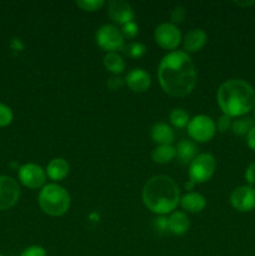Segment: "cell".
<instances>
[{"label":"cell","instance_id":"6da1fadb","mask_svg":"<svg viewBox=\"0 0 255 256\" xmlns=\"http://www.w3.org/2000/svg\"><path fill=\"white\" fill-rule=\"evenodd\" d=\"M158 78L162 90L172 96H185L196 85V69L185 52H172L165 55L158 68Z\"/></svg>","mask_w":255,"mask_h":256},{"label":"cell","instance_id":"7a4b0ae2","mask_svg":"<svg viewBox=\"0 0 255 256\" xmlns=\"http://www.w3.org/2000/svg\"><path fill=\"white\" fill-rule=\"evenodd\" d=\"M218 104L228 116H242L255 106L254 88L242 79L226 80L218 90Z\"/></svg>","mask_w":255,"mask_h":256},{"label":"cell","instance_id":"3957f363","mask_svg":"<svg viewBox=\"0 0 255 256\" xmlns=\"http://www.w3.org/2000/svg\"><path fill=\"white\" fill-rule=\"evenodd\" d=\"M142 202L152 212L165 215L175 210L180 202V190L172 178L158 175L145 184Z\"/></svg>","mask_w":255,"mask_h":256},{"label":"cell","instance_id":"277c9868","mask_svg":"<svg viewBox=\"0 0 255 256\" xmlns=\"http://www.w3.org/2000/svg\"><path fill=\"white\" fill-rule=\"evenodd\" d=\"M39 206L50 216H62L70 208V195L66 190L58 184H48L40 190Z\"/></svg>","mask_w":255,"mask_h":256},{"label":"cell","instance_id":"5b68a950","mask_svg":"<svg viewBox=\"0 0 255 256\" xmlns=\"http://www.w3.org/2000/svg\"><path fill=\"white\" fill-rule=\"evenodd\" d=\"M216 169V160L209 152L196 155L189 165V178L195 184L205 182L214 175Z\"/></svg>","mask_w":255,"mask_h":256},{"label":"cell","instance_id":"8992f818","mask_svg":"<svg viewBox=\"0 0 255 256\" xmlns=\"http://www.w3.org/2000/svg\"><path fill=\"white\" fill-rule=\"evenodd\" d=\"M216 124L208 115H196L190 119L188 124V132L190 138L198 142H206L214 138Z\"/></svg>","mask_w":255,"mask_h":256},{"label":"cell","instance_id":"52a82bcc","mask_svg":"<svg viewBox=\"0 0 255 256\" xmlns=\"http://www.w3.org/2000/svg\"><path fill=\"white\" fill-rule=\"evenodd\" d=\"M98 45L108 52H115V50L122 49L124 46V36L122 30L118 29L115 25L105 24L98 29L95 35Z\"/></svg>","mask_w":255,"mask_h":256},{"label":"cell","instance_id":"ba28073f","mask_svg":"<svg viewBox=\"0 0 255 256\" xmlns=\"http://www.w3.org/2000/svg\"><path fill=\"white\" fill-rule=\"evenodd\" d=\"M154 39L164 49L174 50L182 42V32L172 22H162L155 29Z\"/></svg>","mask_w":255,"mask_h":256},{"label":"cell","instance_id":"9c48e42d","mask_svg":"<svg viewBox=\"0 0 255 256\" xmlns=\"http://www.w3.org/2000/svg\"><path fill=\"white\" fill-rule=\"evenodd\" d=\"M18 178L24 186L30 188V189H38L45 184L46 172L40 165L34 164V162H28V164L22 165L19 168Z\"/></svg>","mask_w":255,"mask_h":256},{"label":"cell","instance_id":"30bf717a","mask_svg":"<svg viewBox=\"0 0 255 256\" xmlns=\"http://www.w3.org/2000/svg\"><path fill=\"white\" fill-rule=\"evenodd\" d=\"M20 196V188L12 176L0 175V210L12 209Z\"/></svg>","mask_w":255,"mask_h":256},{"label":"cell","instance_id":"8fae6325","mask_svg":"<svg viewBox=\"0 0 255 256\" xmlns=\"http://www.w3.org/2000/svg\"><path fill=\"white\" fill-rule=\"evenodd\" d=\"M230 202L240 212H248L255 209V188L250 185L239 186L232 192Z\"/></svg>","mask_w":255,"mask_h":256},{"label":"cell","instance_id":"7c38bea8","mask_svg":"<svg viewBox=\"0 0 255 256\" xmlns=\"http://www.w3.org/2000/svg\"><path fill=\"white\" fill-rule=\"evenodd\" d=\"M108 14L110 19L114 20L118 24H128L130 22H134V10L132 5L124 0H112L108 4Z\"/></svg>","mask_w":255,"mask_h":256},{"label":"cell","instance_id":"4fadbf2b","mask_svg":"<svg viewBox=\"0 0 255 256\" xmlns=\"http://www.w3.org/2000/svg\"><path fill=\"white\" fill-rule=\"evenodd\" d=\"M125 82L134 92H145L152 85V78L144 69L135 68L128 72L125 76Z\"/></svg>","mask_w":255,"mask_h":256},{"label":"cell","instance_id":"5bb4252c","mask_svg":"<svg viewBox=\"0 0 255 256\" xmlns=\"http://www.w3.org/2000/svg\"><path fill=\"white\" fill-rule=\"evenodd\" d=\"M208 42L206 32L202 29H192L185 35L184 38V49L189 52H199Z\"/></svg>","mask_w":255,"mask_h":256},{"label":"cell","instance_id":"9a60e30c","mask_svg":"<svg viewBox=\"0 0 255 256\" xmlns=\"http://www.w3.org/2000/svg\"><path fill=\"white\" fill-rule=\"evenodd\" d=\"M70 166L68 162L62 158H54L50 160L46 166V175L52 182H62L69 174Z\"/></svg>","mask_w":255,"mask_h":256},{"label":"cell","instance_id":"2e32d148","mask_svg":"<svg viewBox=\"0 0 255 256\" xmlns=\"http://www.w3.org/2000/svg\"><path fill=\"white\" fill-rule=\"evenodd\" d=\"M180 204L182 209L186 212L196 214V212H202L206 206V199L199 192H186L182 198H180Z\"/></svg>","mask_w":255,"mask_h":256},{"label":"cell","instance_id":"e0dca14e","mask_svg":"<svg viewBox=\"0 0 255 256\" xmlns=\"http://www.w3.org/2000/svg\"><path fill=\"white\" fill-rule=\"evenodd\" d=\"M152 138L159 145H172L174 142V130L165 122H156L152 128Z\"/></svg>","mask_w":255,"mask_h":256},{"label":"cell","instance_id":"ac0fdd59","mask_svg":"<svg viewBox=\"0 0 255 256\" xmlns=\"http://www.w3.org/2000/svg\"><path fill=\"white\" fill-rule=\"evenodd\" d=\"M190 228V220L182 212H175L169 218V232L174 235H184Z\"/></svg>","mask_w":255,"mask_h":256},{"label":"cell","instance_id":"d6986e66","mask_svg":"<svg viewBox=\"0 0 255 256\" xmlns=\"http://www.w3.org/2000/svg\"><path fill=\"white\" fill-rule=\"evenodd\" d=\"M175 149L178 160L182 165L190 164L196 158V146L192 140H182Z\"/></svg>","mask_w":255,"mask_h":256},{"label":"cell","instance_id":"ffe728a7","mask_svg":"<svg viewBox=\"0 0 255 256\" xmlns=\"http://www.w3.org/2000/svg\"><path fill=\"white\" fill-rule=\"evenodd\" d=\"M152 156L158 164H168L176 158V149L172 145H159L152 150Z\"/></svg>","mask_w":255,"mask_h":256},{"label":"cell","instance_id":"44dd1931","mask_svg":"<svg viewBox=\"0 0 255 256\" xmlns=\"http://www.w3.org/2000/svg\"><path fill=\"white\" fill-rule=\"evenodd\" d=\"M104 66L110 72L118 75L124 72L125 62L118 52H108L104 56Z\"/></svg>","mask_w":255,"mask_h":256},{"label":"cell","instance_id":"7402d4cb","mask_svg":"<svg viewBox=\"0 0 255 256\" xmlns=\"http://www.w3.org/2000/svg\"><path fill=\"white\" fill-rule=\"evenodd\" d=\"M255 126L254 120L252 118H242L232 122V132L236 135H248V132Z\"/></svg>","mask_w":255,"mask_h":256},{"label":"cell","instance_id":"603a6c76","mask_svg":"<svg viewBox=\"0 0 255 256\" xmlns=\"http://www.w3.org/2000/svg\"><path fill=\"white\" fill-rule=\"evenodd\" d=\"M170 122L176 128H185L188 126L190 122L189 114L184 109H174L170 112Z\"/></svg>","mask_w":255,"mask_h":256},{"label":"cell","instance_id":"cb8c5ba5","mask_svg":"<svg viewBox=\"0 0 255 256\" xmlns=\"http://www.w3.org/2000/svg\"><path fill=\"white\" fill-rule=\"evenodd\" d=\"M122 52H124L129 58L138 59V58H142V55L146 52V46H145L142 42H130V44L122 46Z\"/></svg>","mask_w":255,"mask_h":256},{"label":"cell","instance_id":"d4e9b609","mask_svg":"<svg viewBox=\"0 0 255 256\" xmlns=\"http://www.w3.org/2000/svg\"><path fill=\"white\" fill-rule=\"evenodd\" d=\"M75 4L85 12H96L105 4L104 0H78Z\"/></svg>","mask_w":255,"mask_h":256},{"label":"cell","instance_id":"484cf974","mask_svg":"<svg viewBox=\"0 0 255 256\" xmlns=\"http://www.w3.org/2000/svg\"><path fill=\"white\" fill-rule=\"evenodd\" d=\"M12 110L6 104L0 102V128L8 126L12 122Z\"/></svg>","mask_w":255,"mask_h":256},{"label":"cell","instance_id":"4316f807","mask_svg":"<svg viewBox=\"0 0 255 256\" xmlns=\"http://www.w3.org/2000/svg\"><path fill=\"white\" fill-rule=\"evenodd\" d=\"M139 32V28H138L136 22H130L128 24H124L122 28V34L124 38H129V39H132L135 38Z\"/></svg>","mask_w":255,"mask_h":256},{"label":"cell","instance_id":"83f0119b","mask_svg":"<svg viewBox=\"0 0 255 256\" xmlns=\"http://www.w3.org/2000/svg\"><path fill=\"white\" fill-rule=\"evenodd\" d=\"M154 229L160 234H165L169 232V219L165 216H159L154 219Z\"/></svg>","mask_w":255,"mask_h":256},{"label":"cell","instance_id":"f1b7e54d","mask_svg":"<svg viewBox=\"0 0 255 256\" xmlns=\"http://www.w3.org/2000/svg\"><path fill=\"white\" fill-rule=\"evenodd\" d=\"M185 15H186L185 8L182 6V5H178V6H175L174 9L172 10L170 19H172V24H178V22H182V20L185 19Z\"/></svg>","mask_w":255,"mask_h":256},{"label":"cell","instance_id":"f546056e","mask_svg":"<svg viewBox=\"0 0 255 256\" xmlns=\"http://www.w3.org/2000/svg\"><path fill=\"white\" fill-rule=\"evenodd\" d=\"M20 256H46V252L42 246L39 245H32V246L26 248Z\"/></svg>","mask_w":255,"mask_h":256},{"label":"cell","instance_id":"4dcf8cb0","mask_svg":"<svg viewBox=\"0 0 255 256\" xmlns=\"http://www.w3.org/2000/svg\"><path fill=\"white\" fill-rule=\"evenodd\" d=\"M232 118L228 116V115H222V116L219 118V120H218V124H216V128L219 132H228V130L232 128Z\"/></svg>","mask_w":255,"mask_h":256},{"label":"cell","instance_id":"1f68e13d","mask_svg":"<svg viewBox=\"0 0 255 256\" xmlns=\"http://www.w3.org/2000/svg\"><path fill=\"white\" fill-rule=\"evenodd\" d=\"M245 180H246L250 186L255 184V162H252L245 170Z\"/></svg>","mask_w":255,"mask_h":256},{"label":"cell","instance_id":"d6a6232c","mask_svg":"<svg viewBox=\"0 0 255 256\" xmlns=\"http://www.w3.org/2000/svg\"><path fill=\"white\" fill-rule=\"evenodd\" d=\"M246 142H248V146L252 150H255V126L248 132L246 135Z\"/></svg>","mask_w":255,"mask_h":256},{"label":"cell","instance_id":"836d02e7","mask_svg":"<svg viewBox=\"0 0 255 256\" xmlns=\"http://www.w3.org/2000/svg\"><path fill=\"white\" fill-rule=\"evenodd\" d=\"M122 85V80L120 79V78H112V79L108 80V86H109L112 90L119 89Z\"/></svg>","mask_w":255,"mask_h":256},{"label":"cell","instance_id":"e575fe53","mask_svg":"<svg viewBox=\"0 0 255 256\" xmlns=\"http://www.w3.org/2000/svg\"><path fill=\"white\" fill-rule=\"evenodd\" d=\"M194 186H195V182H192V180H189V182L185 184V189H186V190H192V189H194Z\"/></svg>","mask_w":255,"mask_h":256},{"label":"cell","instance_id":"d590c367","mask_svg":"<svg viewBox=\"0 0 255 256\" xmlns=\"http://www.w3.org/2000/svg\"><path fill=\"white\" fill-rule=\"evenodd\" d=\"M255 2H235V4H238V5H242V6H245V5H252V4H254Z\"/></svg>","mask_w":255,"mask_h":256},{"label":"cell","instance_id":"8d00e7d4","mask_svg":"<svg viewBox=\"0 0 255 256\" xmlns=\"http://www.w3.org/2000/svg\"><path fill=\"white\" fill-rule=\"evenodd\" d=\"M254 115H255V106H254Z\"/></svg>","mask_w":255,"mask_h":256},{"label":"cell","instance_id":"74e56055","mask_svg":"<svg viewBox=\"0 0 255 256\" xmlns=\"http://www.w3.org/2000/svg\"><path fill=\"white\" fill-rule=\"evenodd\" d=\"M0 256H4V255H2V254H0Z\"/></svg>","mask_w":255,"mask_h":256}]
</instances>
